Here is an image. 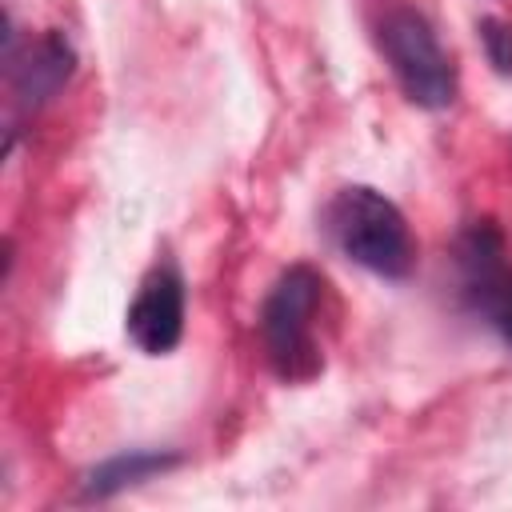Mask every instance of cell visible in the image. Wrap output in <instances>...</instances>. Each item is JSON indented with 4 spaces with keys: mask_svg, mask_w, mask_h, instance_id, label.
Returning a JSON list of instances; mask_svg holds the SVG:
<instances>
[{
    "mask_svg": "<svg viewBox=\"0 0 512 512\" xmlns=\"http://www.w3.org/2000/svg\"><path fill=\"white\" fill-rule=\"evenodd\" d=\"M12 64V88H16V100L20 108H36L40 100H48L72 72V48L60 32L44 36L36 48H28L24 60L8 56Z\"/></svg>",
    "mask_w": 512,
    "mask_h": 512,
    "instance_id": "5b68a950",
    "label": "cell"
},
{
    "mask_svg": "<svg viewBox=\"0 0 512 512\" xmlns=\"http://www.w3.org/2000/svg\"><path fill=\"white\" fill-rule=\"evenodd\" d=\"M380 52L404 88V96L420 108H448L456 100V68L452 56L440 48L432 24L416 8H392L380 20Z\"/></svg>",
    "mask_w": 512,
    "mask_h": 512,
    "instance_id": "3957f363",
    "label": "cell"
},
{
    "mask_svg": "<svg viewBox=\"0 0 512 512\" xmlns=\"http://www.w3.org/2000/svg\"><path fill=\"white\" fill-rule=\"evenodd\" d=\"M324 280L308 264H292L268 292L264 312H260V332H264V352L272 360V372L288 384L312 380L320 372V344L312 332V316L320 304Z\"/></svg>",
    "mask_w": 512,
    "mask_h": 512,
    "instance_id": "7a4b0ae2",
    "label": "cell"
},
{
    "mask_svg": "<svg viewBox=\"0 0 512 512\" xmlns=\"http://www.w3.org/2000/svg\"><path fill=\"white\" fill-rule=\"evenodd\" d=\"M176 464L172 452H148V448H136V452H124V456H112L104 460L100 468H92L88 476V496H112L128 484H140L156 472H168Z\"/></svg>",
    "mask_w": 512,
    "mask_h": 512,
    "instance_id": "8992f818",
    "label": "cell"
},
{
    "mask_svg": "<svg viewBox=\"0 0 512 512\" xmlns=\"http://www.w3.org/2000/svg\"><path fill=\"white\" fill-rule=\"evenodd\" d=\"M476 312H484V316L496 324V332L512 344V268H504V272L496 276V284L480 296Z\"/></svg>",
    "mask_w": 512,
    "mask_h": 512,
    "instance_id": "52a82bcc",
    "label": "cell"
},
{
    "mask_svg": "<svg viewBox=\"0 0 512 512\" xmlns=\"http://www.w3.org/2000/svg\"><path fill=\"white\" fill-rule=\"evenodd\" d=\"M324 220H328V236L352 264L388 280H400L412 272L416 244H412L408 220L384 192L368 184H348L332 196Z\"/></svg>",
    "mask_w": 512,
    "mask_h": 512,
    "instance_id": "6da1fadb",
    "label": "cell"
},
{
    "mask_svg": "<svg viewBox=\"0 0 512 512\" xmlns=\"http://www.w3.org/2000/svg\"><path fill=\"white\" fill-rule=\"evenodd\" d=\"M128 336L140 352L164 356L184 336V280L176 268H152L128 308Z\"/></svg>",
    "mask_w": 512,
    "mask_h": 512,
    "instance_id": "277c9868",
    "label": "cell"
},
{
    "mask_svg": "<svg viewBox=\"0 0 512 512\" xmlns=\"http://www.w3.org/2000/svg\"><path fill=\"white\" fill-rule=\"evenodd\" d=\"M480 40H484V56L500 76H512V24L484 16L480 20Z\"/></svg>",
    "mask_w": 512,
    "mask_h": 512,
    "instance_id": "ba28073f",
    "label": "cell"
}]
</instances>
